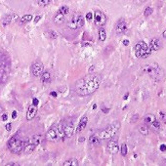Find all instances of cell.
Here are the masks:
<instances>
[{"label":"cell","mask_w":166,"mask_h":166,"mask_svg":"<svg viewBox=\"0 0 166 166\" xmlns=\"http://www.w3.org/2000/svg\"><path fill=\"white\" fill-rule=\"evenodd\" d=\"M77 15H78V13L73 14L72 17L68 22V28L70 29H77Z\"/></svg>","instance_id":"13"},{"label":"cell","mask_w":166,"mask_h":166,"mask_svg":"<svg viewBox=\"0 0 166 166\" xmlns=\"http://www.w3.org/2000/svg\"><path fill=\"white\" fill-rule=\"evenodd\" d=\"M107 151L111 154H114L118 152V143L116 140L111 139V141L107 143Z\"/></svg>","instance_id":"10"},{"label":"cell","mask_w":166,"mask_h":166,"mask_svg":"<svg viewBox=\"0 0 166 166\" xmlns=\"http://www.w3.org/2000/svg\"><path fill=\"white\" fill-rule=\"evenodd\" d=\"M94 22H95V24L97 27L102 28L107 23V17H106V15L103 12L97 10L95 11V13H94Z\"/></svg>","instance_id":"7"},{"label":"cell","mask_w":166,"mask_h":166,"mask_svg":"<svg viewBox=\"0 0 166 166\" xmlns=\"http://www.w3.org/2000/svg\"><path fill=\"white\" fill-rule=\"evenodd\" d=\"M139 132L144 136L149 135V127L147 126V124H143L139 126Z\"/></svg>","instance_id":"23"},{"label":"cell","mask_w":166,"mask_h":166,"mask_svg":"<svg viewBox=\"0 0 166 166\" xmlns=\"http://www.w3.org/2000/svg\"><path fill=\"white\" fill-rule=\"evenodd\" d=\"M107 38V32L105 30V28H103V27L99 29V40L101 42H104Z\"/></svg>","instance_id":"24"},{"label":"cell","mask_w":166,"mask_h":166,"mask_svg":"<svg viewBox=\"0 0 166 166\" xmlns=\"http://www.w3.org/2000/svg\"><path fill=\"white\" fill-rule=\"evenodd\" d=\"M152 52L149 44H147L145 41H139L135 45V54L137 58L146 59L152 54Z\"/></svg>","instance_id":"4"},{"label":"cell","mask_w":166,"mask_h":166,"mask_svg":"<svg viewBox=\"0 0 166 166\" xmlns=\"http://www.w3.org/2000/svg\"><path fill=\"white\" fill-rule=\"evenodd\" d=\"M46 139L50 141V142H56L58 140V134H57V131L54 130V129H50L48 130V132L46 133Z\"/></svg>","instance_id":"14"},{"label":"cell","mask_w":166,"mask_h":166,"mask_svg":"<svg viewBox=\"0 0 166 166\" xmlns=\"http://www.w3.org/2000/svg\"><path fill=\"white\" fill-rule=\"evenodd\" d=\"M59 12H61L62 14L66 15H66L69 14V8L68 7V6H62V7L59 9Z\"/></svg>","instance_id":"29"},{"label":"cell","mask_w":166,"mask_h":166,"mask_svg":"<svg viewBox=\"0 0 166 166\" xmlns=\"http://www.w3.org/2000/svg\"><path fill=\"white\" fill-rule=\"evenodd\" d=\"M31 71H32V74L35 76V77H40L41 74L44 71V65L41 61H35L32 65H31Z\"/></svg>","instance_id":"6"},{"label":"cell","mask_w":166,"mask_h":166,"mask_svg":"<svg viewBox=\"0 0 166 166\" xmlns=\"http://www.w3.org/2000/svg\"><path fill=\"white\" fill-rule=\"evenodd\" d=\"M155 119H156L155 115H154V114H152V113L147 114L145 117H144V121H145V123L146 124H149V125L152 124V122L155 120Z\"/></svg>","instance_id":"19"},{"label":"cell","mask_w":166,"mask_h":166,"mask_svg":"<svg viewBox=\"0 0 166 166\" xmlns=\"http://www.w3.org/2000/svg\"><path fill=\"white\" fill-rule=\"evenodd\" d=\"M159 116L161 118V120H162L164 123H166V113H164L163 111H159Z\"/></svg>","instance_id":"35"},{"label":"cell","mask_w":166,"mask_h":166,"mask_svg":"<svg viewBox=\"0 0 166 166\" xmlns=\"http://www.w3.org/2000/svg\"><path fill=\"white\" fill-rule=\"evenodd\" d=\"M65 18H66V15L62 14L61 12H57V14L55 15V17H54V23L57 24H62L63 22L65 21Z\"/></svg>","instance_id":"17"},{"label":"cell","mask_w":166,"mask_h":166,"mask_svg":"<svg viewBox=\"0 0 166 166\" xmlns=\"http://www.w3.org/2000/svg\"><path fill=\"white\" fill-rule=\"evenodd\" d=\"M51 96H53V97H57V93L56 92H51V94H50Z\"/></svg>","instance_id":"46"},{"label":"cell","mask_w":166,"mask_h":166,"mask_svg":"<svg viewBox=\"0 0 166 166\" xmlns=\"http://www.w3.org/2000/svg\"><path fill=\"white\" fill-rule=\"evenodd\" d=\"M50 3V0H38V5L41 7H45Z\"/></svg>","instance_id":"32"},{"label":"cell","mask_w":166,"mask_h":166,"mask_svg":"<svg viewBox=\"0 0 166 166\" xmlns=\"http://www.w3.org/2000/svg\"><path fill=\"white\" fill-rule=\"evenodd\" d=\"M123 44H124L125 46L129 45V40H127V39H125V40H123Z\"/></svg>","instance_id":"43"},{"label":"cell","mask_w":166,"mask_h":166,"mask_svg":"<svg viewBox=\"0 0 166 166\" xmlns=\"http://www.w3.org/2000/svg\"><path fill=\"white\" fill-rule=\"evenodd\" d=\"M16 117H17V111H13V113H12V118H13V119H15Z\"/></svg>","instance_id":"40"},{"label":"cell","mask_w":166,"mask_h":166,"mask_svg":"<svg viewBox=\"0 0 166 166\" xmlns=\"http://www.w3.org/2000/svg\"><path fill=\"white\" fill-rule=\"evenodd\" d=\"M2 111V107H1V105H0V111Z\"/></svg>","instance_id":"50"},{"label":"cell","mask_w":166,"mask_h":166,"mask_svg":"<svg viewBox=\"0 0 166 166\" xmlns=\"http://www.w3.org/2000/svg\"><path fill=\"white\" fill-rule=\"evenodd\" d=\"M5 128H6V130H7V131H11V129H12V124H11V123H8V124H6Z\"/></svg>","instance_id":"37"},{"label":"cell","mask_w":166,"mask_h":166,"mask_svg":"<svg viewBox=\"0 0 166 166\" xmlns=\"http://www.w3.org/2000/svg\"><path fill=\"white\" fill-rule=\"evenodd\" d=\"M35 148H36V145L32 142V140H31L30 138V139H28L25 142H24V149H23V151H24L25 153H30V152H32L34 151Z\"/></svg>","instance_id":"9"},{"label":"cell","mask_w":166,"mask_h":166,"mask_svg":"<svg viewBox=\"0 0 166 166\" xmlns=\"http://www.w3.org/2000/svg\"><path fill=\"white\" fill-rule=\"evenodd\" d=\"M128 95H129L128 93H127L126 95H125V96H124V100H127V98H128Z\"/></svg>","instance_id":"48"},{"label":"cell","mask_w":166,"mask_h":166,"mask_svg":"<svg viewBox=\"0 0 166 166\" xmlns=\"http://www.w3.org/2000/svg\"><path fill=\"white\" fill-rule=\"evenodd\" d=\"M64 131H65V135L70 138L74 134V128H73L72 123H68V124L65 125L64 126Z\"/></svg>","instance_id":"15"},{"label":"cell","mask_w":166,"mask_h":166,"mask_svg":"<svg viewBox=\"0 0 166 166\" xmlns=\"http://www.w3.org/2000/svg\"><path fill=\"white\" fill-rule=\"evenodd\" d=\"M8 149L12 153H20L24 149V142L19 137L13 136L8 142Z\"/></svg>","instance_id":"5"},{"label":"cell","mask_w":166,"mask_h":166,"mask_svg":"<svg viewBox=\"0 0 166 166\" xmlns=\"http://www.w3.org/2000/svg\"><path fill=\"white\" fill-rule=\"evenodd\" d=\"M38 103H39V102H38V100L36 99V98H34V99H33V101H32V105H34V106H38Z\"/></svg>","instance_id":"39"},{"label":"cell","mask_w":166,"mask_h":166,"mask_svg":"<svg viewBox=\"0 0 166 166\" xmlns=\"http://www.w3.org/2000/svg\"><path fill=\"white\" fill-rule=\"evenodd\" d=\"M87 122H88V118H87V116H83V117L80 119L79 124H78V126H77V130H76V131L77 132L83 131L84 129L86 128Z\"/></svg>","instance_id":"16"},{"label":"cell","mask_w":166,"mask_h":166,"mask_svg":"<svg viewBox=\"0 0 166 166\" xmlns=\"http://www.w3.org/2000/svg\"><path fill=\"white\" fill-rule=\"evenodd\" d=\"M2 120L3 121L7 120V114H3V115H2Z\"/></svg>","instance_id":"44"},{"label":"cell","mask_w":166,"mask_h":166,"mask_svg":"<svg viewBox=\"0 0 166 166\" xmlns=\"http://www.w3.org/2000/svg\"><path fill=\"white\" fill-rule=\"evenodd\" d=\"M84 25V19H83L82 15L79 14L77 15V28H81Z\"/></svg>","instance_id":"25"},{"label":"cell","mask_w":166,"mask_h":166,"mask_svg":"<svg viewBox=\"0 0 166 166\" xmlns=\"http://www.w3.org/2000/svg\"><path fill=\"white\" fill-rule=\"evenodd\" d=\"M11 20H12L11 16H6V17L4 18V20H3V25L4 27H7L8 24L11 23Z\"/></svg>","instance_id":"33"},{"label":"cell","mask_w":166,"mask_h":166,"mask_svg":"<svg viewBox=\"0 0 166 166\" xmlns=\"http://www.w3.org/2000/svg\"><path fill=\"white\" fill-rule=\"evenodd\" d=\"M152 13H153V9H152V7H147L145 12H144V15H145V17H149Z\"/></svg>","instance_id":"31"},{"label":"cell","mask_w":166,"mask_h":166,"mask_svg":"<svg viewBox=\"0 0 166 166\" xmlns=\"http://www.w3.org/2000/svg\"><path fill=\"white\" fill-rule=\"evenodd\" d=\"M149 46L152 51H158L159 49L161 48V43H160L158 38H153L151 40Z\"/></svg>","instance_id":"12"},{"label":"cell","mask_w":166,"mask_h":166,"mask_svg":"<svg viewBox=\"0 0 166 166\" xmlns=\"http://www.w3.org/2000/svg\"><path fill=\"white\" fill-rule=\"evenodd\" d=\"M41 80L43 83H49L51 80V74L49 71H43L41 74Z\"/></svg>","instance_id":"21"},{"label":"cell","mask_w":166,"mask_h":166,"mask_svg":"<svg viewBox=\"0 0 166 166\" xmlns=\"http://www.w3.org/2000/svg\"><path fill=\"white\" fill-rule=\"evenodd\" d=\"M57 134H58V136H60V138H62V140H64V137H65V131H64V125H63V123L61 122L59 124V126H58V128H57Z\"/></svg>","instance_id":"22"},{"label":"cell","mask_w":166,"mask_h":166,"mask_svg":"<svg viewBox=\"0 0 166 166\" xmlns=\"http://www.w3.org/2000/svg\"><path fill=\"white\" fill-rule=\"evenodd\" d=\"M32 20V16L31 15H24V17L21 19V24H25V23H28Z\"/></svg>","instance_id":"28"},{"label":"cell","mask_w":166,"mask_h":166,"mask_svg":"<svg viewBox=\"0 0 166 166\" xmlns=\"http://www.w3.org/2000/svg\"><path fill=\"white\" fill-rule=\"evenodd\" d=\"M151 127H152V129H154L155 131H158L159 129H160V122H159L157 119H155V120L151 124Z\"/></svg>","instance_id":"26"},{"label":"cell","mask_w":166,"mask_h":166,"mask_svg":"<svg viewBox=\"0 0 166 166\" xmlns=\"http://www.w3.org/2000/svg\"><path fill=\"white\" fill-rule=\"evenodd\" d=\"M102 111H104L105 113H107V112L110 111V110H108V108H102Z\"/></svg>","instance_id":"45"},{"label":"cell","mask_w":166,"mask_h":166,"mask_svg":"<svg viewBox=\"0 0 166 166\" xmlns=\"http://www.w3.org/2000/svg\"><path fill=\"white\" fill-rule=\"evenodd\" d=\"M127 30V24L125 23L124 20H119L115 24V32L117 34H123Z\"/></svg>","instance_id":"8"},{"label":"cell","mask_w":166,"mask_h":166,"mask_svg":"<svg viewBox=\"0 0 166 166\" xmlns=\"http://www.w3.org/2000/svg\"><path fill=\"white\" fill-rule=\"evenodd\" d=\"M7 166H19V163H16V162H9L6 164Z\"/></svg>","instance_id":"38"},{"label":"cell","mask_w":166,"mask_h":166,"mask_svg":"<svg viewBox=\"0 0 166 166\" xmlns=\"http://www.w3.org/2000/svg\"><path fill=\"white\" fill-rule=\"evenodd\" d=\"M31 140H32V142L34 143L35 145L38 146L40 143H41V140H42V137L40 135H34L32 138H31Z\"/></svg>","instance_id":"27"},{"label":"cell","mask_w":166,"mask_h":166,"mask_svg":"<svg viewBox=\"0 0 166 166\" xmlns=\"http://www.w3.org/2000/svg\"><path fill=\"white\" fill-rule=\"evenodd\" d=\"M162 36H163V38H165V39H166V29H165V30H164V31H163Z\"/></svg>","instance_id":"47"},{"label":"cell","mask_w":166,"mask_h":166,"mask_svg":"<svg viewBox=\"0 0 166 166\" xmlns=\"http://www.w3.org/2000/svg\"><path fill=\"white\" fill-rule=\"evenodd\" d=\"M36 113H37V106L31 105L30 107H28V112H27V119L28 120H32L35 117Z\"/></svg>","instance_id":"11"},{"label":"cell","mask_w":166,"mask_h":166,"mask_svg":"<svg viewBox=\"0 0 166 166\" xmlns=\"http://www.w3.org/2000/svg\"><path fill=\"white\" fill-rule=\"evenodd\" d=\"M48 36L51 38V39H56V38L58 37L57 33H56L55 31H53V30H49L48 31Z\"/></svg>","instance_id":"34"},{"label":"cell","mask_w":166,"mask_h":166,"mask_svg":"<svg viewBox=\"0 0 166 166\" xmlns=\"http://www.w3.org/2000/svg\"><path fill=\"white\" fill-rule=\"evenodd\" d=\"M92 18H93V14H92V13H87L86 19L88 20V21H91V20H92Z\"/></svg>","instance_id":"36"},{"label":"cell","mask_w":166,"mask_h":166,"mask_svg":"<svg viewBox=\"0 0 166 166\" xmlns=\"http://www.w3.org/2000/svg\"><path fill=\"white\" fill-rule=\"evenodd\" d=\"M119 128H120V123L117 122V121H115L114 123L108 125L107 128H105L104 130H102L99 133V139H101V140H108V139L113 138L115 134L118 132Z\"/></svg>","instance_id":"3"},{"label":"cell","mask_w":166,"mask_h":166,"mask_svg":"<svg viewBox=\"0 0 166 166\" xmlns=\"http://www.w3.org/2000/svg\"><path fill=\"white\" fill-rule=\"evenodd\" d=\"M88 143H89V145L90 146H99L100 145L101 141L97 136L92 135V136H90V138H89V140H88Z\"/></svg>","instance_id":"18"},{"label":"cell","mask_w":166,"mask_h":166,"mask_svg":"<svg viewBox=\"0 0 166 166\" xmlns=\"http://www.w3.org/2000/svg\"><path fill=\"white\" fill-rule=\"evenodd\" d=\"M143 71L147 74H149L151 77L154 78L156 81H159V80L162 79V75H163V71L161 68L156 64H152V65H146V66H143Z\"/></svg>","instance_id":"2"},{"label":"cell","mask_w":166,"mask_h":166,"mask_svg":"<svg viewBox=\"0 0 166 166\" xmlns=\"http://www.w3.org/2000/svg\"><path fill=\"white\" fill-rule=\"evenodd\" d=\"M120 152H121V154H122L123 156H125L126 154H127V152H128V149H127V146H126V144H123V145L121 146Z\"/></svg>","instance_id":"30"},{"label":"cell","mask_w":166,"mask_h":166,"mask_svg":"<svg viewBox=\"0 0 166 166\" xmlns=\"http://www.w3.org/2000/svg\"><path fill=\"white\" fill-rule=\"evenodd\" d=\"M93 69H94V66H91V69H90V70H89V71H90V72H92V71H93Z\"/></svg>","instance_id":"49"},{"label":"cell","mask_w":166,"mask_h":166,"mask_svg":"<svg viewBox=\"0 0 166 166\" xmlns=\"http://www.w3.org/2000/svg\"><path fill=\"white\" fill-rule=\"evenodd\" d=\"M79 162L76 158H69L64 162V166H78Z\"/></svg>","instance_id":"20"},{"label":"cell","mask_w":166,"mask_h":166,"mask_svg":"<svg viewBox=\"0 0 166 166\" xmlns=\"http://www.w3.org/2000/svg\"><path fill=\"white\" fill-rule=\"evenodd\" d=\"M101 84V76L95 73H89L77 80L74 85L75 93L79 96H88L95 93Z\"/></svg>","instance_id":"1"},{"label":"cell","mask_w":166,"mask_h":166,"mask_svg":"<svg viewBox=\"0 0 166 166\" xmlns=\"http://www.w3.org/2000/svg\"><path fill=\"white\" fill-rule=\"evenodd\" d=\"M40 19H41V16H37V17H36V18L34 19V22H35V23H38Z\"/></svg>","instance_id":"42"},{"label":"cell","mask_w":166,"mask_h":166,"mask_svg":"<svg viewBox=\"0 0 166 166\" xmlns=\"http://www.w3.org/2000/svg\"><path fill=\"white\" fill-rule=\"evenodd\" d=\"M160 151L165 152V151H166V146L165 145H161V147H160Z\"/></svg>","instance_id":"41"}]
</instances>
